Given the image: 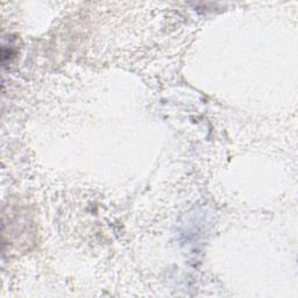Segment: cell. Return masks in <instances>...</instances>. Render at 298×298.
<instances>
[{
    "label": "cell",
    "mask_w": 298,
    "mask_h": 298,
    "mask_svg": "<svg viewBox=\"0 0 298 298\" xmlns=\"http://www.w3.org/2000/svg\"><path fill=\"white\" fill-rule=\"evenodd\" d=\"M18 50L15 48V45L13 42V38L11 37L9 42L6 44V41H3V46H2V63L4 67H6L7 64L11 63L17 56Z\"/></svg>",
    "instance_id": "cell-1"
}]
</instances>
